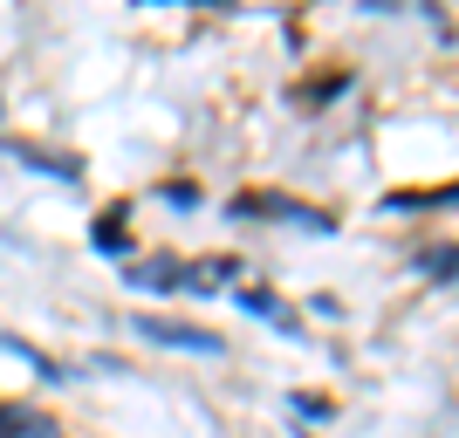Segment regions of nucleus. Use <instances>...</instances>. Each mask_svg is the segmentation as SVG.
I'll list each match as a JSON object with an SVG mask.
<instances>
[{
    "instance_id": "f257e3e1",
    "label": "nucleus",
    "mask_w": 459,
    "mask_h": 438,
    "mask_svg": "<svg viewBox=\"0 0 459 438\" xmlns=\"http://www.w3.org/2000/svg\"><path fill=\"white\" fill-rule=\"evenodd\" d=\"M137 336H144V343H165V349H199V356H220V336H206V329H192V322H158V315H137Z\"/></svg>"
},
{
    "instance_id": "f03ea898",
    "label": "nucleus",
    "mask_w": 459,
    "mask_h": 438,
    "mask_svg": "<svg viewBox=\"0 0 459 438\" xmlns=\"http://www.w3.org/2000/svg\"><path fill=\"white\" fill-rule=\"evenodd\" d=\"M0 438H62V425L28 411V404H0Z\"/></svg>"
},
{
    "instance_id": "7ed1b4c3",
    "label": "nucleus",
    "mask_w": 459,
    "mask_h": 438,
    "mask_svg": "<svg viewBox=\"0 0 459 438\" xmlns=\"http://www.w3.org/2000/svg\"><path fill=\"white\" fill-rule=\"evenodd\" d=\"M419 206H459V185H446V192H391V212H419Z\"/></svg>"
},
{
    "instance_id": "20e7f679",
    "label": "nucleus",
    "mask_w": 459,
    "mask_h": 438,
    "mask_svg": "<svg viewBox=\"0 0 459 438\" xmlns=\"http://www.w3.org/2000/svg\"><path fill=\"white\" fill-rule=\"evenodd\" d=\"M178 274H186L178 261H152V267H137L131 281H137V288H158V295H172V288H178Z\"/></svg>"
},
{
    "instance_id": "39448f33",
    "label": "nucleus",
    "mask_w": 459,
    "mask_h": 438,
    "mask_svg": "<svg viewBox=\"0 0 459 438\" xmlns=\"http://www.w3.org/2000/svg\"><path fill=\"white\" fill-rule=\"evenodd\" d=\"M425 274H432V281H459V240H453V247H432V253H425Z\"/></svg>"
},
{
    "instance_id": "423d86ee",
    "label": "nucleus",
    "mask_w": 459,
    "mask_h": 438,
    "mask_svg": "<svg viewBox=\"0 0 459 438\" xmlns=\"http://www.w3.org/2000/svg\"><path fill=\"white\" fill-rule=\"evenodd\" d=\"M96 247H103V253H124V247H131V240H124V227H117V219H110V227H96Z\"/></svg>"
}]
</instances>
